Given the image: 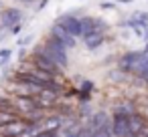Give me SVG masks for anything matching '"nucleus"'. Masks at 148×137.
<instances>
[{
	"label": "nucleus",
	"instance_id": "1",
	"mask_svg": "<svg viewBox=\"0 0 148 137\" xmlns=\"http://www.w3.org/2000/svg\"><path fill=\"white\" fill-rule=\"evenodd\" d=\"M146 53L140 49V51H128L124 53L120 59H118V69L128 73V75H134V77H140L142 71H144V65H146Z\"/></svg>",
	"mask_w": 148,
	"mask_h": 137
},
{
	"label": "nucleus",
	"instance_id": "2",
	"mask_svg": "<svg viewBox=\"0 0 148 137\" xmlns=\"http://www.w3.org/2000/svg\"><path fill=\"white\" fill-rule=\"evenodd\" d=\"M31 61H33V65L37 67V69H41V71H47V73H51V75H55V77H61L63 75V67L61 65H57L45 51H43V45H39V47H35L33 49V55H31Z\"/></svg>",
	"mask_w": 148,
	"mask_h": 137
},
{
	"label": "nucleus",
	"instance_id": "3",
	"mask_svg": "<svg viewBox=\"0 0 148 137\" xmlns=\"http://www.w3.org/2000/svg\"><path fill=\"white\" fill-rule=\"evenodd\" d=\"M43 51H45L57 65H61L63 69L69 67V55H67L69 49H67L61 40H57V38H53V36H47L45 43H43Z\"/></svg>",
	"mask_w": 148,
	"mask_h": 137
},
{
	"label": "nucleus",
	"instance_id": "4",
	"mask_svg": "<svg viewBox=\"0 0 148 137\" xmlns=\"http://www.w3.org/2000/svg\"><path fill=\"white\" fill-rule=\"evenodd\" d=\"M55 22H59V24H63L75 38H83V24H81V16H77V14H73V12H65V14H61Z\"/></svg>",
	"mask_w": 148,
	"mask_h": 137
},
{
	"label": "nucleus",
	"instance_id": "5",
	"mask_svg": "<svg viewBox=\"0 0 148 137\" xmlns=\"http://www.w3.org/2000/svg\"><path fill=\"white\" fill-rule=\"evenodd\" d=\"M23 22H25V12L16 6H8L0 14V28H4V30H8L14 24H23Z\"/></svg>",
	"mask_w": 148,
	"mask_h": 137
},
{
	"label": "nucleus",
	"instance_id": "6",
	"mask_svg": "<svg viewBox=\"0 0 148 137\" xmlns=\"http://www.w3.org/2000/svg\"><path fill=\"white\" fill-rule=\"evenodd\" d=\"M49 36H53V38H57V40H61L67 49H75V45H77V38L63 26V24H59V22H55L51 28H49Z\"/></svg>",
	"mask_w": 148,
	"mask_h": 137
},
{
	"label": "nucleus",
	"instance_id": "7",
	"mask_svg": "<svg viewBox=\"0 0 148 137\" xmlns=\"http://www.w3.org/2000/svg\"><path fill=\"white\" fill-rule=\"evenodd\" d=\"M106 38H108V32H103V30H93V32L85 34L81 40H83V45H85L87 51H95V49H99V47L106 43Z\"/></svg>",
	"mask_w": 148,
	"mask_h": 137
},
{
	"label": "nucleus",
	"instance_id": "8",
	"mask_svg": "<svg viewBox=\"0 0 148 137\" xmlns=\"http://www.w3.org/2000/svg\"><path fill=\"white\" fill-rule=\"evenodd\" d=\"M59 97H61V93L51 91V89H43V91L37 95V101H39V107H43V109H51V107H57Z\"/></svg>",
	"mask_w": 148,
	"mask_h": 137
},
{
	"label": "nucleus",
	"instance_id": "9",
	"mask_svg": "<svg viewBox=\"0 0 148 137\" xmlns=\"http://www.w3.org/2000/svg\"><path fill=\"white\" fill-rule=\"evenodd\" d=\"M14 103H16V111H18V115H27V113H31V111H35V109H39V101H37V97H14Z\"/></svg>",
	"mask_w": 148,
	"mask_h": 137
},
{
	"label": "nucleus",
	"instance_id": "10",
	"mask_svg": "<svg viewBox=\"0 0 148 137\" xmlns=\"http://www.w3.org/2000/svg\"><path fill=\"white\" fill-rule=\"evenodd\" d=\"M25 129H27V119L23 117V119H16V121L8 123L4 127H0V133H2L4 137H21V133Z\"/></svg>",
	"mask_w": 148,
	"mask_h": 137
},
{
	"label": "nucleus",
	"instance_id": "11",
	"mask_svg": "<svg viewBox=\"0 0 148 137\" xmlns=\"http://www.w3.org/2000/svg\"><path fill=\"white\" fill-rule=\"evenodd\" d=\"M148 127V119L142 115V113H134V115H130V133L134 135V137H138L144 129Z\"/></svg>",
	"mask_w": 148,
	"mask_h": 137
},
{
	"label": "nucleus",
	"instance_id": "12",
	"mask_svg": "<svg viewBox=\"0 0 148 137\" xmlns=\"http://www.w3.org/2000/svg\"><path fill=\"white\" fill-rule=\"evenodd\" d=\"M108 123H112V119H110V115H108L106 111H97V113H93L91 119H89V127H91L93 131L103 129Z\"/></svg>",
	"mask_w": 148,
	"mask_h": 137
},
{
	"label": "nucleus",
	"instance_id": "13",
	"mask_svg": "<svg viewBox=\"0 0 148 137\" xmlns=\"http://www.w3.org/2000/svg\"><path fill=\"white\" fill-rule=\"evenodd\" d=\"M138 109H136V103L132 101V99H124V101H120L116 107H114V113H122V115H134Z\"/></svg>",
	"mask_w": 148,
	"mask_h": 137
},
{
	"label": "nucleus",
	"instance_id": "14",
	"mask_svg": "<svg viewBox=\"0 0 148 137\" xmlns=\"http://www.w3.org/2000/svg\"><path fill=\"white\" fill-rule=\"evenodd\" d=\"M0 111H12V113H18L16 111V103H14V95H0Z\"/></svg>",
	"mask_w": 148,
	"mask_h": 137
},
{
	"label": "nucleus",
	"instance_id": "15",
	"mask_svg": "<svg viewBox=\"0 0 148 137\" xmlns=\"http://www.w3.org/2000/svg\"><path fill=\"white\" fill-rule=\"evenodd\" d=\"M18 119V113H12V111H0V127H4L12 121Z\"/></svg>",
	"mask_w": 148,
	"mask_h": 137
},
{
	"label": "nucleus",
	"instance_id": "16",
	"mask_svg": "<svg viewBox=\"0 0 148 137\" xmlns=\"http://www.w3.org/2000/svg\"><path fill=\"white\" fill-rule=\"evenodd\" d=\"M81 24H83V36L95 30V18L93 16H81Z\"/></svg>",
	"mask_w": 148,
	"mask_h": 137
},
{
	"label": "nucleus",
	"instance_id": "17",
	"mask_svg": "<svg viewBox=\"0 0 148 137\" xmlns=\"http://www.w3.org/2000/svg\"><path fill=\"white\" fill-rule=\"evenodd\" d=\"M108 79H110V81H114V83H126V81L130 79V75H128V73H124V71H116V73H110V75H108Z\"/></svg>",
	"mask_w": 148,
	"mask_h": 137
},
{
	"label": "nucleus",
	"instance_id": "18",
	"mask_svg": "<svg viewBox=\"0 0 148 137\" xmlns=\"http://www.w3.org/2000/svg\"><path fill=\"white\" fill-rule=\"evenodd\" d=\"M134 16H136V20H138L142 26H146V24H148V10H140V12H136Z\"/></svg>",
	"mask_w": 148,
	"mask_h": 137
},
{
	"label": "nucleus",
	"instance_id": "19",
	"mask_svg": "<svg viewBox=\"0 0 148 137\" xmlns=\"http://www.w3.org/2000/svg\"><path fill=\"white\" fill-rule=\"evenodd\" d=\"M33 40H35V36H33V34H27V36H21V38L16 40V45H18V47H27V45H31Z\"/></svg>",
	"mask_w": 148,
	"mask_h": 137
},
{
	"label": "nucleus",
	"instance_id": "20",
	"mask_svg": "<svg viewBox=\"0 0 148 137\" xmlns=\"http://www.w3.org/2000/svg\"><path fill=\"white\" fill-rule=\"evenodd\" d=\"M8 32H10V34H14V36H16V34H21V32H23V24H14V26H10V28H8Z\"/></svg>",
	"mask_w": 148,
	"mask_h": 137
},
{
	"label": "nucleus",
	"instance_id": "21",
	"mask_svg": "<svg viewBox=\"0 0 148 137\" xmlns=\"http://www.w3.org/2000/svg\"><path fill=\"white\" fill-rule=\"evenodd\" d=\"M47 4H49V0H39V4H37V10H35V12H41Z\"/></svg>",
	"mask_w": 148,
	"mask_h": 137
},
{
	"label": "nucleus",
	"instance_id": "22",
	"mask_svg": "<svg viewBox=\"0 0 148 137\" xmlns=\"http://www.w3.org/2000/svg\"><path fill=\"white\" fill-rule=\"evenodd\" d=\"M99 6H101V8H108V10H116V4H114V2H101Z\"/></svg>",
	"mask_w": 148,
	"mask_h": 137
},
{
	"label": "nucleus",
	"instance_id": "23",
	"mask_svg": "<svg viewBox=\"0 0 148 137\" xmlns=\"http://www.w3.org/2000/svg\"><path fill=\"white\" fill-rule=\"evenodd\" d=\"M140 77H142L144 81L148 79V57H146V65H144V71H142V75H140Z\"/></svg>",
	"mask_w": 148,
	"mask_h": 137
},
{
	"label": "nucleus",
	"instance_id": "24",
	"mask_svg": "<svg viewBox=\"0 0 148 137\" xmlns=\"http://www.w3.org/2000/svg\"><path fill=\"white\" fill-rule=\"evenodd\" d=\"M142 40H144V43H146V40H148V24H146V26H144V38H142Z\"/></svg>",
	"mask_w": 148,
	"mask_h": 137
},
{
	"label": "nucleus",
	"instance_id": "25",
	"mask_svg": "<svg viewBox=\"0 0 148 137\" xmlns=\"http://www.w3.org/2000/svg\"><path fill=\"white\" fill-rule=\"evenodd\" d=\"M118 2H120V4H130L132 0H118Z\"/></svg>",
	"mask_w": 148,
	"mask_h": 137
},
{
	"label": "nucleus",
	"instance_id": "26",
	"mask_svg": "<svg viewBox=\"0 0 148 137\" xmlns=\"http://www.w3.org/2000/svg\"><path fill=\"white\" fill-rule=\"evenodd\" d=\"M23 4H31V2H35V0H21Z\"/></svg>",
	"mask_w": 148,
	"mask_h": 137
},
{
	"label": "nucleus",
	"instance_id": "27",
	"mask_svg": "<svg viewBox=\"0 0 148 137\" xmlns=\"http://www.w3.org/2000/svg\"><path fill=\"white\" fill-rule=\"evenodd\" d=\"M2 10H4V6H2V2H0V14H2Z\"/></svg>",
	"mask_w": 148,
	"mask_h": 137
}]
</instances>
